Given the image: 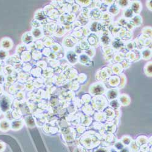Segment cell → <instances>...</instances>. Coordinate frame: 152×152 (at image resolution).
Wrapping results in <instances>:
<instances>
[{
  "label": "cell",
  "instance_id": "52a82bcc",
  "mask_svg": "<svg viewBox=\"0 0 152 152\" xmlns=\"http://www.w3.org/2000/svg\"><path fill=\"white\" fill-rule=\"evenodd\" d=\"M121 4H122V5H125V4H127V1H122L121 2Z\"/></svg>",
  "mask_w": 152,
  "mask_h": 152
},
{
  "label": "cell",
  "instance_id": "7a4b0ae2",
  "mask_svg": "<svg viewBox=\"0 0 152 152\" xmlns=\"http://www.w3.org/2000/svg\"><path fill=\"white\" fill-rule=\"evenodd\" d=\"M68 58L69 60H70V61L73 62H74L76 60V56H75V54H70L68 56Z\"/></svg>",
  "mask_w": 152,
  "mask_h": 152
},
{
  "label": "cell",
  "instance_id": "5b68a950",
  "mask_svg": "<svg viewBox=\"0 0 152 152\" xmlns=\"http://www.w3.org/2000/svg\"><path fill=\"white\" fill-rule=\"evenodd\" d=\"M132 14V13L130 12V11H128L127 12H126V15L127 17H130L131 16V15Z\"/></svg>",
  "mask_w": 152,
  "mask_h": 152
},
{
  "label": "cell",
  "instance_id": "277c9868",
  "mask_svg": "<svg viewBox=\"0 0 152 152\" xmlns=\"http://www.w3.org/2000/svg\"><path fill=\"white\" fill-rule=\"evenodd\" d=\"M108 37H104L102 38V40L103 41H104V42H108Z\"/></svg>",
  "mask_w": 152,
  "mask_h": 152
},
{
  "label": "cell",
  "instance_id": "6da1fadb",
  "mask_svg": "<svg viewBox=\"0 0 152 152\" xmlns=\"http://www.w3.org/2000/svg\"><path fill=\"white\" fill-rule=\"evenodd\" d=\"M0 105H1V109L3 110V111H6V110H7L8 109V104L7 102H6V100L4 99H3L1 100V104H0Z\"/></svg>",
  "mask_w": 152,
  "mask_h": 152
},
{
  "label": "cell",
  "instance_id": "ba28073f",
  "mask_svg": "<svg viewBox=\"0 0 152 152\" xmlns=\"http://www.w3.org/2000/svg\"><path fill=\"white\" fill-rule=\"evenodd\" d=\"M101 91V88H99V87H97V88L95 89L96 93H98V91Z\"/></svg>",
  "mask_w": 152,
  "mask_h": 152
},
{
  "label": "cell",
  "instance_id": "8992f818",
  "mask_svg": "<svg viewBox=\"0 0 152 152\" xmlns=\"http://www.w3.org/2000/svg\"><path fill=\"white\" fill-rule=\"evenodd\" d=\"M114 46L116 47V48H118V47L120 46L121 44H119V43H117V42H116V43H114Z\"/></svg>",
  "mask_w": 152,
  "mask_h": 152
},
{
  "label": "cell",
  "instance_id": "9c48e42d",
  "mask_svg": "<svg viewBox=\"0 0 152 152\" xmlns=\"http://www.w3.org/2000/svg\"><path fill=\"white\" fill-rule=\"evenodd\" d=\"M98 152H105L104 150H99Z\"/></svg>",
  "mask_w": 152,
  "mask_h": 152
},
{
  "label": "cell",
  "instance_id": "3957f363",
  "mask_svg": "<svg viewBox=\"0 0 152 152\" xmlns=\"http://www.w3.org/2000/svg\"><path fill=\"white\" fill-rule=\"evenodd\" d=\"M116 96V93H115L114 91H112L111 93H110V98H114Z\"/></svg>",
  "mask_w": 152,
  "mask_h": 152
}]
</instances>
